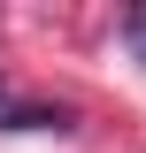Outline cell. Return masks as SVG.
<instances>
[{"label": "cell", "mask_w": 146, "mask_h": 153, "mask_svg": "<svg viewBox=\"0 0 146 153\" xmlns=\"http://www.w3.org/2000/svg\"><path fill=\"white\" fill-rule=\"evenodd\" d=\"M69 107H0V130H69Z\"/></svg>", "instance_id": "6da1fadb"}, {"label": "cell", "mask_w": 146, "mask_h": 153, "mask_svg": "<svg viewBox=\"0 0 146 153\" xmlns=\"http://www.w3.org/2000/svg\"><path fill=\"white\" fill-rule=\"evenodd\" d=\"M123 38H131V46L146 54V8H131V16H123Z\"/></svg>", "instance_id": "7a4b0ae2"}, {"label": "cell", "mask_w": 146, "mask_h": 153, "mask_svg": "<svg viewBox=\"0 0 146 153\" xmlns=\"http://www.w3.org/2000/svg\"><path fill=\"white\" fill-rule=\"evenodd\" d=\"M0 107H8V84H0Z\"/></svg>", "instance_id": "3957f363"}]
</instances>
